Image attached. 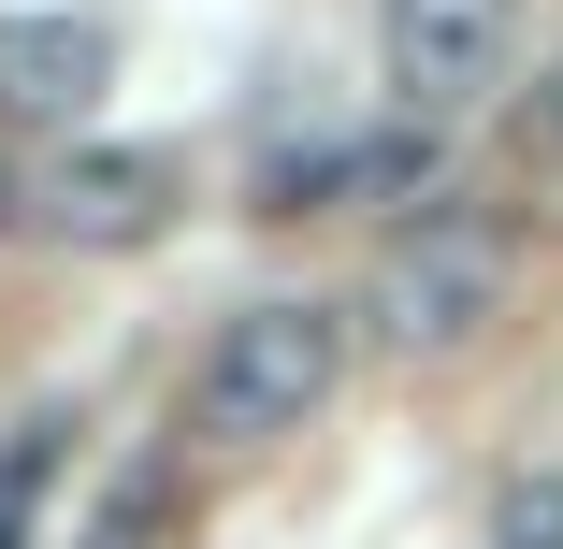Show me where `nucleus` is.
<instances>
[{
	"instance_id": "1",
	"label": "nucleus",
	"mask_w": 563,
	"mask_h": 549,
	"mask_svg": "<svg viewBox=\"0 0 563 549\" xmlns=\"http://www.w3.org/2000/svg\"><path fill=\"white\" fill-rule=\"evenodd\" d=\"M332 376H347V318L332 304H246V318H217V348L188 376V433L275 449V433H303L332 405Z\"/></svg>"
},
{
	"instance_id": "2",
	"label": "nucleus",
	"mask_w": 563,
	"mask_h": 549,
	"mask_svg": "<svg viewBox=\"0 0 563 549\" xmlns=\"http://www.w3.org/2000/svg\"><path fill=\"white\" fill-rule=\"evenodd\" d=\"M376 333L405 348V362H448V348H477L492 318H506V232L492 217H463V202H419L405 232H390V261H376Z\"/></svg>"
},
{
	"instance_id": "3",
	"label": "nucleus",
	"mask_w": 563,
	"mask_h": 549,
	"mask_svg": "<svg viewBox=\"0 0 563 549\" xmlns=\"http://www.w3.org/2000/svg\"><path fill=\"white\" fill-rule=\"evenodd\" d=\"M506 15H520V0H376V44H390L405 117H463V101L506 73Z\"/></svg>"
},
{
	"instance_id": "4",
	"label": "nucleus",
	"mask_w": 563,
	"mask_h": 549,
	"mask_svg": "<svg viewBox=\"0 0 563 549\" xmlns=\"http://www.w3.org/2000/svg\"><path fill=\"white\" fill-rule=\"evenodd\" d=\"M188 202V174H174V145H73L44 188H30V217L58 246H145L159 217Z\"/></svg>"
},
{
	"instance_id": "5",
	"label": "nucleus",
	"mask_w": 563,
	"mask_h": 549,
	"mask_svg": "<svg viewBox=\"0 0 563 549\" xmlns=\"http://www.w3.org/2000/svg\"><path fill=\"white\" fill-rule=\"evenodd\" d=\"M101 73H117V44L87 15H0V117H87Z\"/></svg>"
},
{
	"instance_id": "6",
	"label": "nucleus",
	"mask_w": 563,
	"mask_h": 549,
	"mask_svg": "<svg viewBox=\"0 0 563 549\" xmlns=\"http://www.w3.org/2000/svg\"><path fill=\"white\" fill-rule=\"evenodd\" d=\"M58 449H73V419H30L15 449H0V549H30V506H44V477H58Z\"/></svg>"
},
{
	"instance_id": "7",
	"label": "nucleus",
	"mask_w": 563,
	"mask_h": 549,
	"mask_svg": "<svg viewBox=\"0 0 563 549\" xmlns=\"http://www.w3.org/2000/svg\"><path fill=\"white\" fill-rule=\"evenodd\" d=\"M492 549H563V477H520L506 520H492Z\"/></svg>"
},
{
	"instance_id": "8",
	"label": "nucleus",
	"mask_w": 563,
	"mask_h": 549,
	"mask_svg": "<svg viewBox=\"0 0 563 549\" xmlns=\"http://www.w3.org/2000/svg\"><path fill=\"white\" fill-rule=\"evenodd\" d=\"M534 145H563V58L534 73Z\"/></svg>"
},
{
	"instance_id": "9",
	"label": "nucleus",
	"mask_w": 563,
	"mask_h": 549,
	"mask_svg": "<svg viewBox=\"0 0 563 549\" xmlns=\"http://www.w3.org/2000/svg\"><path fill=\"white\" fill-rule=\"evenodd\" d=\"M0 217H15V160H0Z\"/></svg>"
}]
</instances>
